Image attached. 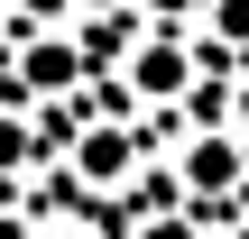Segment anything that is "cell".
<instances>
[{"mask_svg": "<svg viewBox=\"0 0 249 239\" xmlns=\"http://www.w3.org/2000/svg\"><path fill=\"white\" fill-rule=\"evenodd\" d=\"M231 184H240V138L203 129V138L185 147V193H231Z\"/></svg>", "mask_w": 249, "mask_h": 239, "instance_id": "1", "label": "cell"}, {"mask_svg": "<svg viewBox=\"0 0 249 239\" xmlns=\"http://www.w3.org/2000/svg\"><path fill=\"white\" fill-rule=\"evenodd\" d=\"M129 166H139V138L129 129H83V147H74V175L83 184H120Z\"/></svg>", "mask_w": 249, "mask_h": 239, "instance_id": "2", "label": "cell"}, {"mask_svg": "<svg viewBox=\"0 0 249 239\" xmlns=\"http://www.w3.org/2000/svg\"><path fill=\"white\" fill-rule=\"evenodd\" d=\"M18 83H28V92H74V83H83V55H74L65 37H46V46H28Z\"/></svg>", "mask_w": 249, "mask_h": 239, "instance_id": "3", "label": "cell"}, {"mask_svg": "<svg viewBox=\"0 0 249 239\" xmlns=\"http://www.w3.org/2000/svg\"><path fill=\"white\" fill-rule=\"evenodd\" d=\"M129 83H139L148 101H176V92H185V46H148V55L129 64Z\"/></svg>", "mask_w": 249, "mask_h": 239, "instance_id": "4", "label": "cell"}, {"mask_svg": "<svg viewBox=\"0 0 249 239\" xmlns=\"http://www.w3.org/2000/svg\"><path fill=\"white\" fill-rule=\"evenodd\" d=\"M139 239H194V221H176V212H157V221H139Z\"/></svg>", "mask_w": 249, "mask_h": 239, "instance_id": "5", "label": "cell"}, {"mask_svg": "<svg viewBox=\"0 0 249 239\" xmlns=\"http://www.w3.org/2000/svg\"><path fill=\"white\" fill-rule=\"evenodd\" d=\"M28 157V129H0V166H18Z\"/></svg>", "mask_w": 249, "mask_h": 239, "instance_id": "6", "label": "cell"}, {"mask_svg": "<svg viewBox=\"0 0 249 239\" xmlns=\"http://www.w3.org/2000/svg\"><path fill=\"white\" fill-rule=\"evenodd\" d=\"M0 239H28V230H18V221H0Z\"/></svg>", "mask_w": 249, "mask_h": 239, "instance_id": "7", "label": "cell"}, {"mask_svg": "<svg viewBox=\"0 0 249 239\" xmlns=\"http://www.w3.org/2000/svg\"><path fill=\"white\" fill-rule=\"evenodd\" d=\"M240 120H249V92H240Z\"/></svg>", "mask_w": 249, "mask_h": 239, "instance_id": "8", "label": "cell"}]
</instances>
